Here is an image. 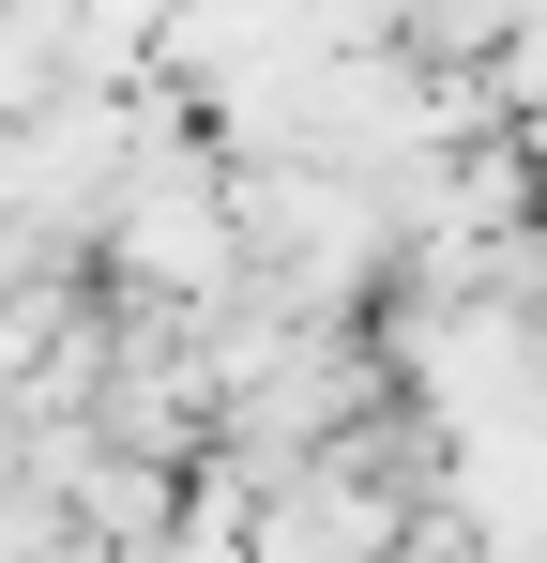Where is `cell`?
I'll return each mask as SVG.
<instances>
[{
  "instance_id": "6da1fadb",
  "label": "cell",
  "mask_w": 547,
  "mask_h": 563,
  "mask_svg": "<svg viewBox=\"0 0 547 563\" xmlns=\"http://www.w3.org/2000/svg\"><path fill=\"white\" fill-rule=\"evenodd\" d=\"M122 260H137L153 289H213V275H228V198H213L198 153H168V168L122 184Z\"/></svg>"
},
{
  "instance_id": "7a4b0ae2",
  "label": "cell",
  "mask_w": 547,
  "mask_h": 563,
  "mask_svg": "<svg viewBox=\"0 0 547 563\" xmlns=\"http://www.w3.org/2000/svg\"><path fill=\"white\" fill-rule=\"evenodd\" d=\"M533 122H547V107H533ZM533 184H547V137H533Z\"/></svg>"
}]
</instances>
